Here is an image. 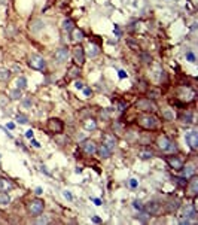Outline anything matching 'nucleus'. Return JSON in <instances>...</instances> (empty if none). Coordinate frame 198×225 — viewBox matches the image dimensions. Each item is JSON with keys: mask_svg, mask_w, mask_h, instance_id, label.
<instances>
[{"mask_svg": "<svg viewBox=\"0 0 198 225\" xmlns=\"http://www.w3.org/2000/svg\"><path fill=\"white\" fill-rule=\"evenodd\" d=\"M137 122L138 125H142L143 128H146V130H154L158 127L159 124V121H158V118H155L154 115H151V113H143V115H140L137 118Z\"/></svg>", "mask_w": 198, "mask_h": 225, "instance_id": "nucleus-1", "label": "nucleus"}, {"mask_svg": "<svg viewBox=\"0 0 198 225\" xmlns=\"http://www.w3.org/2000/svg\"><path fill=\"white\" fill-rule=\"evenodd\" d=\"M43 209H45V203H43V200H40V198H35V200H31L28 204H27V210H28V213L33 215V216L40 215V213L43 212Z\"/></svg>", "mask_w": 198, "mask_h": 225, "instance_id": "nucleus-2", "label": "nucleus"}, {"mask_svg": "<svg viewBox=\"0 0 198 225\" xmlns=\"http://www.w3.org/2000/svg\"><path fill=\"white\" fill-rule=\"evenodd\" d=\"M156 145H158V148L161 151H164V152H173V151H176V145H174L167 136H161V137L158 139Z\"/></svg>", "mask_w": 198, "mask_h": 225, "instance_id": "nucleus-3", "label": "nucleus"}, {"mask_svg": "<svg viewBox=\"0 0 198 225\" xmlns=\"http://www.w3.org/2000/svg\"><path fill=\"white\" fill-rule=\"evenodd\" d=\"M28 66L35 70H45L46 69V61L40 55H31L28 58Z\"/></svg>", "mask_w": 198, "mask_h": 225, "instance_id": "nucleus-4", "label": "nucleus"}, {"mask_svg": "<svg viewBox=\"0 0 198 225\" xmlns=\"http://www.w3.org/2000/svg\"><path fill=\"white\" fill-rule=\"evenodd\" d=\"M63 128H64V125L61 122L58 118H51L49 121H48V130L54 134H60L63 131Z\"/></svg>", "mask_w": 198, "mask_h": 225, "instance_id": "nucleus-5", "label": "nucleus"}, {"mask_svg": "<svg viewBox=\"0 0 198 225\" xmlns=\"http://www.w3.org/2000/svg\"><path fill=\"white\" fill-rule=\"evenodd\" d=\"M137 108L140 110H145V112H155L156 104L154 101H151V99H143V100L137 101Z\"/></svg>", "mask_w": 198, "mask_h": 225, "instance_id": "nucleus-6", "label": "nucleus"}, {"mask_svg": "<svg viewBox=\"0 0 198 225\" xmlns=\"http://www.w3.org/2000/svg\"><path fill=\"white\" fill-rule=\"evenodd\" d=\"M73 58L76 61V64H79V66H82L85 63V51H84V48L80 45H76L73 48Z\"/></svg>", "mask_w": 198, "mask_h": 225, "instance_id": "nucleus-7", "label": "nucleus"}, {"mask_svg": "<svg viewBox=\"0 0 198 225\" xmlns=\"http://www.w3.org/2000/svg\"><path fill=\"white\" fill-rule=\"evenodd\" d=\"M186 186H188V195L189 197H197V194H198V177L195 175L191 177V180L186 184Z\"/></svg>", "mask_w": 198, "mask_h": 225, "instance_id": "nucleus-8", "label": "nucleus"}, {"mask_svg": "<svg viewBox=\"0 0 198 225\" xmlns=\"http://www.w3.org/2000/svg\"><path fill=\"white\" fill-rule=\"evenodd\" d=\"M69 58V49L66 48V46H63L60 49L55 51V54H54V60L58 63V64H63L64 61H67Z\"/></svg>", "mask_w": 198, "mask_h": 225, "instance_id": "nucleus-9", "label": "nucleus"}, {"mask_svg": "<svg viewBox=\"0 0 198 225\" xmlns=\"http://www.w3.org/2000/svg\"><path fill=\"white\" fill-rule=\"evenodd\" d=\"M80 148H82V151L85 152L86 155H93V154H95V151H97V145H95L94 140H84L82 142V145H80Z\"/></svg>", "mask_w": 198, "mask_h": 225, "instance_id": "nucleus-10", "label": "nucleus"}, {"mask_svg": "<svg viewBox=\"0 0 198 225\" xmlns=\"http://www.w3.org/2000/svg\"><path fill=\"white\" fill-rule=\"evenodd\" d=\"M143 209L146 210L149 215H158V213L161 212V204L156 203V201H149V203H146V204L143 206Z\"/></svg>", "mask_w": 198, "mask_h": 225, "instance_id": "nucleus-11", "label": "nucleus"}, {"mask_svg": "<svg viewBox=\"0 0 198 225\" xmlns=\"http://www.w3.org/2000/svg\"><path fill=\"white\" fill-rule=\"evenodd\" d=\"M185 139H186V143L189 145L191 149L197 151V148H198V134H197V131H191V133H188Z\"/></svg>", "mask_w": 198, "mask_h": 225, "instance_id": "nucleus-12", "label": "nucleus"}, {"mask_svg": "<svg viewBox=\"0 0 198 225\" xmlns=\"http://www.w3.org/2000/svg\"><path fill=\"white\" fill-rule=\"evenodd\" d=\"M15 188V184L8 177H0V192H8Z\"/></svg>", "mask_w": 198, "mask_h": 225, "instance_id": "nucleus-13", "label": "nucleus"}, {"mask_svg": "<svg viewBox=\"0 0 198 225\" xmlns=\"http://www.w3.org/2000/svg\"><path fill=\"white\" fill-rule=\"evenodd\" d=\"M103 145L104 146H107L110 151H113L116 148V137L113 136V134H104L103 136Z\"/></svg>", "mask_w": 198, "mask_h": 225, "instance_id": "nucleus-14", "label": "nucleus"}, {"mask_svg": "<svg viewBox=\"0 0 198 225\" xmlns=\"http://www.w3.org/2000/svg\"><path fill=\"white\" fill-rule=\"evenodd\" d=\"M167 163L174 170H180L183 167V159L179 158V157H167Z\"/></svg>", "mask_w": 198, "mask_h": 225, "instance_id": "nucleus-15", "label": "nucleus"}, {"mask_svg": "<svg viewBox=\"0 0 198 225\" xmlns=\"http://www.w3.org/2000/svg\"><path fill=\"white\" fill-rule=\"evenodd\" d=\"M180 170H183V173H182V176H183V177H186V179H189V177H192V176L195 175V172H197V168H195V166H194L192 163H189V164H186L185 167H182Z\"/></svg>", "mask_w": 198, "mask_h": 225, "instance_id": "nucleus-16", "label": "nucleus"}, {"mask_svg": "<svg viewBox=\"0 0 198 225\" xmlns=\"http://www.w3.org/2000/svg\"><path fill=\"white\" fill-rule=\"evenodd\" d=\"M195 215H197V212H195V206L194 204H186L183 207V216L185 218L192 219V218H195Z\"/></svg>", "mask_w": 198, "mask_h": 225, "instance_id": "nucleus-17", "label": "nucleus"}, {"mask_svg": "<svg viewBox=\"0 0 198 225\" xmlns=\"http://www.w3.org/2000/svg\"><path fill=\"white\" fill-rule=\"evenodd\" d=\"M95 152L98 154V157H100V158H109V157H110V154H112V151L109 149L107 146H104L103 143L97 148V151H95Z\"/></svg>", "mask_w": 198, "mask_h": 225, "instance_id": "nucleus-18", "label": "nucleus"}, {"mask_svg": "<svg viewBox=\"0 0 198 225\" xmlns=\"http://www.w3.org/2000/svg\"><path fill=\"white\" fill-rule=\"evenodd\" d=\"M84 127H85V130H88V131L95 130V128H97V121L93 119V118H88V119L84 121Z\"/></svg>", "mask_w": 198, "mask_h": 225, "instance_id": "nucleus-19", "label": "nucleus"}, {"mask_svg": "<svg viewBox=\"0 0 198 225\" xmlns=\"http://www.w3.org/2000/svg\"><path fill=\"white\" fill-rule=\"evenodd\" d=\"M10 204V197L6 192H0V207H8Z\"/></svg>", "mask_w": 198, "mask_h": 225, "instance_id": "nucleus-20", "label": "nucleus"}, {"mask_svg": "<svg viewBox=\"0 0 198 225\" xmlns=\"http://www.w3.org/2000/svg\"><path fill=\"white\" fill-rule=\"evenodd\" d=\"M73 28H75V23H73L72 19H64V21H63V30H64V32L70 33Z\"/></svg>", "mask_w": 198, "mask_h": 225, "instance_id": "nucleus-21", "label": "nucleus"}, {"mask_svg": "<svg viewBox=\"0 0 198 225\" xmlns=\"http://www.w3.org/2000/svg\"><path fill=\"white\" fill-rule=\"evenodd\" d=\"M154 157V152L152 151H140L138 152V158L140 159H151Z\"/></svg>", "mask_w": 198, "mask_h": 225, "instance_id": "nucleus-22", "label": "nucleus"}, {"mask_svg": "<svg viewBox=\"0 0 198 225\" xmlns=\"http://www.w3.org/2000/svg\"><path fill=\"white\" fill-rule=\"evenodd\" d=\"M9 78H10V70L0 67V81H8Z\"/></svg>", "mask_w": 198, "mask_h": 225, "instance_id": "nucleus-23", "label": "nucleus"}, {"mask_svg": "<svg viewBox=\"0 0 198 225\" xmlns=\"http://www.w3.org/2000/svg\"><path fill=\"white\" fill-rule=\"evenodd\" d=\"M73 33H72V37H73V40L75 42H80V40H84V33L80 32V30H72Z\"/></svg>", "mask_w": 198, "mask_h": 225, "instance_id": "nucleus-24", "label": "nucleus"}, {"mask_svg": "<svg viewBox=\"0 0 198 225\" xmlns=\"http://www.w3.org/2000/svg\"><path fill=\"white\" fill-rule=\"evenodd\" d=\"M179 200H171L168 204H167V209H168V212H176L177 209H179Z\"/></svg>", "mask_w": 198, "mask_h": 225, "instance_id": "nucleus-25", "label": "nucleus"}, {"mask_svg": "<svg viewBox=\"0 0 198 225\" xmlns=\"http://www.w3.org/2000/svg\"><path fill=\"white\" fill-rule=\"evenodd\" d=\"M17 88H18V90H26V88H27V79L24 78V76L18 78V81H17Z\"/></svg>", "mask_w": 198, "mask_h": 225, "instance_id": "nucleus-26", "label": "nucleus"}, {"mask_svg": "<svg viewBox=\"0 0 198 225\" xmlns=\"http://www.w3.org/2000/svg\"><path fill=\"white\" fill-rule=\"evenodd\" d=\"M192 113L191 112H188V113H183V115H180V121L182 122H185V124H191L192 122Z\"/></svg>", "mask_w": 198, "mask_h": 225, "instance_id": "nucleus-27", "label": "nucleus"}, {"mask_svg": "<svg viewBox=\"0 0 198 225\" xmlns=\"http://www.w3.org/2000/svg\"><path fill=\"white\" fill-rule=\"evenodd\" d=\"M79 73H80V70H79L78 66H72L69 69V76H70V78H76Z\"/></svg>", "mask_w": 198, "mask_h": 225, "instance_id": "nucleus-28", "label": "nucleus"}, {"mask_svg": "<svg viewBox=\"0 0 198 225\" xmlns=\"http://www.w3.org/2000/svg\"><path fill=\"white\" fill-rule=\"evenodd\" d=\"M35 222H36V224H49V222H51V219H49V216L43 215V216L37 218V219H36Z\"/></svg>", "mask_w": 198, "mask_h": 225, "instance_id": "nucleus-29", "label": "nucleus"}, {"mask_svg": "<svg viewBox=\"0 0 198 225\" xmlns=\"http://www.w3.org/2000/svg\"><path fill=\"white\" fill-rule=\"evenodd\" d=\"M174 182L179 185V186H186V184H188V180H186V177H174Z\"/></svg>", "mask_w": 198, "mask_h": 225, "instance_id": "nucleus-30", "label": "nucleus"}, {"mask_svg": "<svg viewBox=\"0 0 198 225\" xmlns=\"http://www.w3.org/2000/svg\"><path fill=\"white\" fill-rule=\"evenodd\" d=\"M10 99L12 100H18V99H21V90H14V91H10Z\"/></svg>", "mask_w": 198, "mask_h": 225, "instance_id": "nucleus-31", "label": "nucleus"}, {"mask_svg": "<svg viewBox=\"0 0 198 225\" xmlns=\"http://www.w3.org/2000/svg\"><path fill=\"white\" fill-rule=\"evenodd\" d=\"M33 27H31V30H33V32H37V30H40V28H43V23L42 21H39V19H36L35 23H33Z\"/></svg>", "mask_w": 198, "mask_h": 225, "instance_id": "nucleus-32", "label": "nucleus"}, {"mask_svg": "<svg viewBox=\"0 0 198 225\" xmlns=\"http://www.w3.org/2000/svg\"><path fill=\"white\" fill-rule=\"evenodd\" d=\"M17 121L18 122H21V124H27L28 122V118L26 115H23V113H18L17 115Z\"/></svg>", "mask_w": 198, "mask_h": 225, "instance_id": "nucleus-33", "label": "nucleus"}, {"mask_svg": "<svg viewBox=\"0 0 198 225\" xmlns=\"http://www.w3.org/2000/svg\"><path fill=\"white\" fill-rule=\"evenodd\" d=\"M159 96H161L159 90H151V91H149V97H151V99H158Z\"/></svg>", "mask_w": 198, "mask_h": 225, "instance_id": "nucleus-34", "label": "nucleus"}, {"mask_svg": "<svg viewBox=\"0 0 198 225\" xmlns=\"http://www.w3.org/2000/svg\"><path fill=\"white\" fill-rule=\"evenodd\" d=\"M97 54H98V48L95 45H91L89 46V57H95Z\"/></svg>", "mask_w": 198, "mask_h": 225, "instance_id": "nucleus-35", "label": "nucleus"}, {"mask_svg": "<svg viewBox=\"0 0 198 225\" xmlns=\"http://www.w3.org/2000/svg\"><path fill=\"white\" fill-rule=\"evenodd\" d=\"M186 60H188L189 63H195V55H194L191 51H188V52H186Z\"/></svg>", "mask_w": 198, "mask_h": 225, "instance_id": "nucleus-36", "label": "nucleus"}, {"mask_svg": "<svg viewBox=\"0 0 198 225\" xmlns=\"http://www.w3.org/2000/svg\"><path fill=\"white\" fill-rule=\"evenodd\" d=\"M163 117L165 118V119H168V121H173V119H174V115H173L171 112H168V110H167V112H164Z\"/></svg>", "mask_w": 198, "mask_h": 225, "instance_id": "nucleus-37", "label": "nucleus"}, {"mask_svg": "<svg viewBox=\"0 0 198 225\" xmlns=\"http://www.w3.org/2000/svg\"><path fill=\"white\" fill-rule=\"evenodd\" d=\"M137 218L140 219V221H142V222H145L147 218H149V213H147V212H145V213H140V215H138Z\"/></svg>", "mask_w": 198, "mask_h": 225, "instance_id": "nucleus-38", "label": "nucleus"}, {"mask_svg": "<svg viewBox=\"0 0 198 225\" xmlns=\"http://www.w3.org/2000/svg\"><path fill=\"white\" fill-rule=\"evenodd\" d=\"M133 206H134V209H138V210H142V209H143V206H142V201H138V200L134 201V203H133Z\"/></svg>", "mask_w": 198, "mask_h": 225, "instance_id": "nucleus-39", "label": "nucleus"}, {"mask_svg": "<svg viewBox=\"0 0 198 225\" xmlns=\"http://www.w3.org/2000/svg\"><path fill=\"white\" fill-rule=\"evenodd\" d=\"M75 87H76L78 90H82V88H84V83L80 82V81H76V82H75Z\"/></svg>", "mask_w": 198, "mask_h": 225, "instance_id": "nucleus-40", "label": "nucleus"}, {"mask_svg": "<svg viewBox=\"0 0 198 225\" xmlns=\"http://www.w3.org/2000/svg\"><path fill=\"white\" fill-rule=\"evenodd\" d=\"M130 186H131V188H136V186H137V180H136V179H131V180H130Z\"/></svg>", "mask_w": 198, "mask_h": 225, "instance_id": "nucleus-41", "label": "nucleus"}, {"mask_svg": "<svg viewBox=\"0 0 198 225\" xmlns=\"http://www.w3.org/2000/svg\"><path fill=\"white\" fill-rule=\"evenodd\" d=\"M63 195H64L67 200H72V194H70L69 191H64V192H63Z\"/></svg>", "mask_w": 198, "mask_h": 225, "instance_id": "nucleus-42", "label": "nucleus"}, {"mask_svg": "<svg viewBox=\"0 0 198 225\" xmlns=\"http://www.w3.org/2000/svg\"><path fill=\"white\" fill-rule=\"evenodd\" d=\"M26 137H27V139H33V131H31V130H28V131L26 133Z\"/></svg>", "mask_w": 198, "mask_h": 225, "instance_id": "nucleus-43", "label": "nucleus"}, {"mask_svg": "<svg viewBox=\"0 0 198 225\" xmlns=\"http://www.w3.org/2000/svg\"><path fill=\"white\" fill-rule=\"evenodd\" d=\"M118 73H119V78H121V79H124V78H127V73H125L124 70H119Z\"/></svg>", "mask_w": 198, "mask_h": 225, "instance_id": "nucleus-44", "label": "nucleus"}, {"mask_svg": "<svg viewBox=\"0 0 198 225\" xmlns=\"http://www.w3.org/2000/svg\"><path fill=\"white\" fill-rule=\"evenodd\" d=\"M82 90L85 92V96H91V90H89V88H82Z\"/></svg>", "mask_w": 198, "mask_h": 225, "instance_id": "nucleus-45", "label": "nucleus"}, {"mask_svg": "<svg viewBox=\"0 0 198 225\" xmlns=\"http://www.w3.org/2000/svg\"><path fill=\"white\" fill-rule=\"evenodd\" d=\"M24 106H31V100L30 99H26L24 100Z\"/></svg>", "mask_w": 198, "mask_h": 225, "instance_id": "nucleus-46", "label": "nucleus"}, {"mask_svg": "<svg viewBox=\"0 0 198 225\" xmlns=\"http://www.w3.org/2000/svg\"><path fill=\"white\" fill-rule=\"evenodd\" d=\"M31 145L35 146V148H39L40 145H39V142H36V140H31Z\"/></svg>", "mask_w": 198, "mask_h": 225, "instance_id": "nucleus-47", "label": "nucleus"}, {"mask_svg": "<svg viewBox=\"0 0 198 225\" xmlns=\"http://www.w3.org/2000/svg\"><path fill=\"white\" fill-rule=\"evenodd\" d=\"M36 194L40 195V194H42V188H36Z\"/></svg>", "mask_w": 198, "mask_h": 225, "instance_id": "nucleus-48", "label": "nucleus"}, {"mask_svg": "<svg viewBox=\"0 0 198 225\" xmlns=\"http://www.w3.org/2000/svg\"><path fill=\"white\" fill-rule=\"evenodd\" d=\"M94 203L97 204V206H100V204H101V201L98 200V198H94Z\"/></svg>", "mask_w": 198, "mask_h": 225, "instance_id": "nucleus-49", "label": "nucleus"}, {"mask_svg": "<svg viewBox=\"0 0 198 225\" xmlns=\"http://www.w3.org/2000/svg\"><path fill=\"white\" fill-rule=\"evenodd\" d=\"M14 127H15V125L12 124V122H9V124H8V128H9V130H12V128H14Z\"/></svg>", "mask_w": 198, "mask_h": 225, "instance_id": "nucleus-50", "label": "nucleus"}, {"mask_svg": "<svg viewBox=\"0 0 198 225\" xmlns=\"http://www.w3.org/2000/svg\"><path fill=\"white\" fill-rule=\"evenodd\" d=\"M93 221H94V222H100V218H97V216H94V218H93Z\"/></svg>", "mask_w": 198, "mask_h": 225, "instance_id": "nucleus-51", "label": "nucleus"}, {"mask_svg": "<svg viewBox=\"0 0 198 225\" xmlns=\"http://www.w3.org/2000/svg\"><path fill=\"white\" fill-rule=\"evenodd\" d=\"M0 158H2V155H0Z\"/></svg>", "mask_w": 198, "mask_h": 225, "instance_id": "nucleus-52", "label": "nucleus"}]
</instances>
